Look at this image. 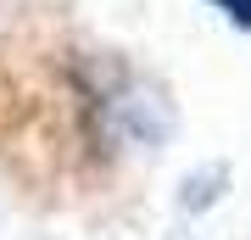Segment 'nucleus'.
<instances>
[]
</instances>
